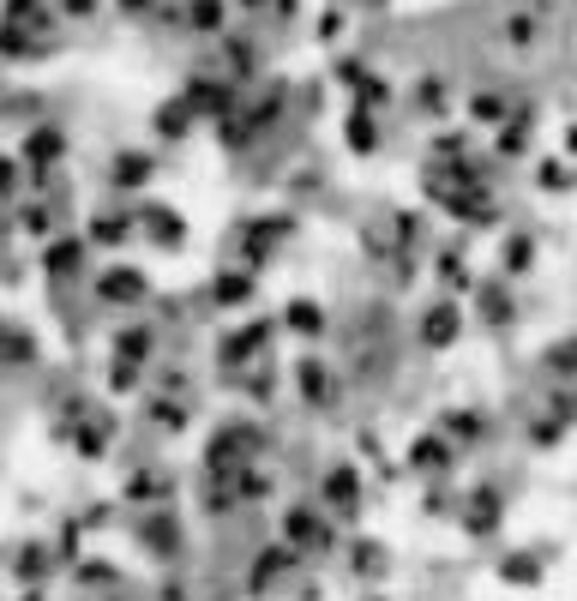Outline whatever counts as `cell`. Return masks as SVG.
Returning <instances> with one entry per match:
<instances>
[]
</instances>
